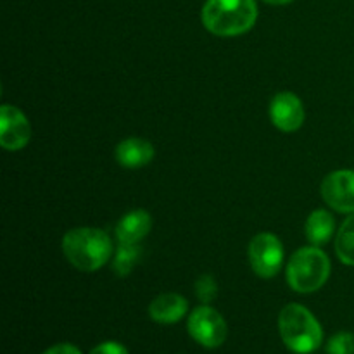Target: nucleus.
<instances>
[{
	"instance_id": "obj_4",
	"label": "nucleus",
	"mask_w": 354,
	"mask_h": 354,
	"mask_svg": "<svg viewBox=\"0 0 354 354\" xmlns=\"http://www.w3.org/2000/svg\"><path fill=\"white\" fill-rule=\"evenodd\" d=\"M330 259L317 245L296 251L287 265V282L299 294L322 289L330 277Z\"/></svg>"
},
{
	"instance_id": "obj_2",
	"label": "nucleus",
	"mask_w": 354,
	"mask_h": 354,
	"mask_svg": "<svg viewBox=\"0 0 354 354\" xmlns=\"http://www.w3.org/2000/svg\"><path fill=\"white\" fill-rule=\"evenodd\" d=\"M62 251L66 259L82 272H97L113 254V242L99 228H73L62 239Z\"/></svg>"
},
{
	"instance_id": "obj_1",
	"label": "nucleus",
	"mask_w": 354,
	"mask_h": 354,
	"mask_svg": "<svg viewBox=\"0 0 354 354\" xmlns=\"http://www.w3.org/2000/svg\"><path fill=\"white\" fill-rule=\"evenodd\" d=\"M201 19L216 37H239L254 26L258 3L256 0H206Z\"/></svg>"
},
{
	"instance_id": "obj_5",
	"label": "nucleus",
	"mask_w": 354,
	"mask_h": 354,
	"mask_svg": "<svg viewBox=\"0 0 354 354\" xmlns=\"http://www.w3.org/2000/svg\"><path fill=\"white\" fill-rule=\"evenodd\" d=\"M249 265L261 279H272L280 272L283 263V245L277 235L263 232L251 241L248 249Z\"/></svg>"
},
{
	"instance_id": "obj_15",
	"label": "nucleus",
	"mask_w": 354,
	"mask_h": 354,
	"mask_svg": "<svg viewBox=\"0 0 354 354\" xmlns=\"http://www.w3.org/2000/svg\"><path fill=\"white\" fill-rule=\"evenodd\" d=\"M140 254L142 249L138 244H123V242H120L113 263L114 272L120 277H127L135 268V265L140 259Z\"/></svg>"
},
{
	"instance_id": "obj_12",
	"label": "nucleus",
	"mask_w": 354,
	"mask_h": 354,
	"mask_svg": "<svg viewBox=\"0 0 354 354\" xmlns=\"http://www.w3.org/2000/svg\"><path fill=\"white\" fill-rule=\"evenodd\" d=\"M154 158V147L144 138L131 137L120 142L116 147V161L123 168H142Z\"/></svg>"
},
{
	"instance_id": "obj_19",
	"label": "nucleus",
	"mask_w": 354,
	"mask_h": 354,
	"mask_svg": "<svg viewBox=\"0 0 354 354\" xmlns=\"http://www.w3.org/2000/svg\"><path fill=\"white\" fill-rule=\"evenodd\" d=\"M44 354H82L76 346L68 344V342H62V344H55L52 348H48Z\"/></svg>"
},
{
	"instance_id": "obj_14",
	"label": "nucleus",
	"mask_w": 354,
	"mask_h": 354,
	"mask_svg": "<svg viewBox=\"0 0 354 354\" xmlns=\"http://www.w3.org/2000/svg\"><path fill=\"white\" fill-rule=\"evenodd\" d=\"M335 254L341 263L354 266V213L346 218L335 235Z\"/></svg>"
},
{
	"instance_id": "obj_7",
	"label": "nucleus",
	"mask_w": 354,
	"mask_h": 354,
	"mask_svg": "<svg viewBox=\"0 0 354 354\" xmlns=\"http://www.w3.org/2000/svg\"><path fill=\"white\" fill-rule=\"evenodd\" d=\"M322 197L337 213H354V169H337L322 182Z\"/></svg>"
},
{
	"instance_id": "obj_11",
	"label": "nucleus",
	"mask_w": 354,
	"mask_h": 354,
	"mask_svg": "<svg viewBox=\"0 0 354 354\" xmlns=\"http://www.w3.org/2000/svg\"><path fill=\"white\" fill-rule=\"evenodd\" d=\"M152 218L147 211L135 209L124 214L116 225V239L123 244H138L151 232Z\"/></svg>"
},
{
	"instance_id": "obj_9",
	"label": "nucleus",
	"mask_w": 354,
	"mask_h": 354,
	"mask_svg": "<svg viewBox=\"0 0 354 354\" xmlns=\"http://www.w3.org/2000/svg\"><path fill=\"white\" fill-rule=\"evenodd\" d=\"M270 120L279 130L296 131L304 123V107L299 97L292 92H280L270 102Z\"/></svg>"
},
{
	"instance_id": "obj_18",
	"label": "nucleus",
	"mask_w": 354,
	"mask_h": 354,
	"mask_svg": "<svg viewBox=\"0 0 354 354\" xmlns=\"http://www.w3.org/2000/svg\"><path fill=\"white\" fill-rule=\"evenodd\" d=\"M90 354H128V349L123 344L114 341L102 342V344L95 346V348L90 351Z\"/></svg>"
},
{
	"instance_id": "obj_17",
	"label": "nucleus",
	"mask_w": 354,
	"mask_h": 354,
	"mask_svg": "<svg viewBox=\"0 0 354 354\" xmlns=\"http://www.w3.org/2000/svg\"><path fill=\"white\" fill-rule=\"evenodd\" d=\"M196 294L197 297H199L201 303L209 304L218 294V286L216 282H214L213 277L207 275V273L201 275L196 282Z\"/></svg>"
},
{
	"instance_id": "obj_8",
	"label": "nucleus",
	"mask_w": 354,
	"mask_h": 354,
	"mask_svg": "<svg viewBox=\"0 0 354 354\" xmlns=\"http://www.w3.org/2000/svg\"><path fill=\"white\" fill-rule=\"evenodd\" d=\"M31 127L17 107L3 104L0 113V145L6 151H21L30 142Z\"/></svg>"
},
{
	"instance_id": "obj_6",
	"label": "nucleus",
	"mask_w": 354,
	"mask_h": 354,
	"mask_svg": "<svg viewBox=\"0 0 354 354\" xmlns=\"http://www.w3.org/2000/svg\"><path fill=\"white\" fill-rule=\"evenodd\" d=\"M187 328H189L190 337L207 349L220 348L227 339L228 332L225 318L207 304L196 308L190 313Z\"/></svg>"
},
{
	"instance_id": "obj_20",
	"label": "nucleus",
	"mask_w": 354,
	"mask_h": 354,
	"mask_svg": "<svg viewBox=\"0 0 354 354\" xmlns=\"http://www.w3.org/2000/svg\"><path fill=\"white\" fill-rule=\"evenodd\" d=\"M265 3H270V6H287V3L294 2V0H263Z\"/></svg>"
},
{
	"instance_id": "obj_3",
	"label": "nucleus",
	"mask_w": 354,
	"mask_h": 354,
	"mask_svg": "<svg viewBox=\"0 0 354 354\" xmlns=\"http://www.w3.org/2000/svg\"><path fill=\"white\" fill-rule=\"evenodd\" d=\"M282 341L290 351L310 354L317 351L324 339V330L315 315L301 304H287L279 317Z\"/></svg>"
},
{
	"instance_id": "obj_13",
	"label": "nucleus",
	"mask_w": 354,
	"mask_h": 354,
	"mask_svg": "<svg viewBox=\"0 0 354 354\" xmlns=\"http://www.w3.org/2000/svg\"><path fill=\"white\" fill-rule=\"evenodd\" d=\"M335 230V221L332 214L325 209H317L308 216L306 225H304V232H306V239L313 245H324L332 239Z\"/></svg>"
},
{
	"instance_id": "obj_10",
	"label": "nucleus",
	"mask_w": 354,
	"mask_h": 354,
	"mask_svg": "<svg viewBox=\"0 0 354 354\" xmlns=\"http://www.w3.org/2000/svg\"><path fill=\"white\" fill-rule=\"evenodd\" d=\"M189 311V303L183 296L175 292L161 294L149 304V317L158 324H176Z\"/></svg>"
},
{
	"instance_id": "obj_16",
	"label": "nucleus",
	"mask_w": 354,
	"mask_h": 354,
	"mask_svg": "<svg viewBox=\"0 0 354 354\" xmlns=\"http://www.w3.org/2000/svg\"><path fill=\"white\" fill-rule=\"evenodd\" d=\"M328 354H354L353 332H337L327 344Z\"/></svg>"
}]
</instances>
